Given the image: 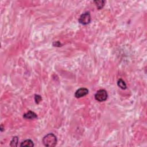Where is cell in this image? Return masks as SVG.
Wrapping results in <instances>:
<instances>
[{"mask_svg": "<svg viewBox=\"0 0 147 147\" xmlns=\"http://www.w3.org/2000/svg\"><path fill=\"white\" fill-rule=\"evenodd\" d=\"M18 142V137H13L10 141V146L11 147H17Z\"/></svg>", "mask_w": 147, "mask_h": 147, "instance_id": "cell-9", "label": "cell"}, {"mask_svg": "<svg viewBox=\"0 0 147 147\" xmlns=\"http://www.w3.org/2000/svg\"><path fill=\"white\" fill-rule=\"evenodd\" d=\"M94 2L95 3V4L96 5L97 7V8L100 10V9H101L103 8V7L104 6V5H105V2L104 1H94Z\"/></svg>", "mask_w": 147, "mask_h": 147, "instance_id": "cell-8", "label": "cell"}, {"mask_svg": "<svg viewBox=\"0 0 147 147\" xmlns=\"http://www.w3.org/2000/svg\"><path fill=\"white\" fill-rule=\"evenodd\" d=\"M89 90L86 88H81L77 90V92L75 93V97L77 98H82L83 97L86 96L88 94Z\"/></svg>", "mask_w": 147, "mask_h": 147, "instance_id": "cell-4", "label": "cell"}, {"mask_svg": "<svg viewBox=\"0 0 147 147\" xmlns=\"http://www.w3.org/2000/svg\"><path fill=\"white\" fill-rule=\"evenodd\" d=\"M23 117L25 119H28V120H35L38 118V116L33 111H29L28 112L24 114Z\"/></svg>", "mask_w": 147, "mask_h": 147, "instance_id": "cell-5", "label": "cell"}, {"mask_svg": "<svg viewBox=\"0 0 147 147\" xmlns=\"http://www.w3.org/2000/svg\"><path fill=\"white\" fill-rule=\"evenodd\" d=\"M91 15L89 12H86L83 13L80 16L78 20L79 23L83 25H86L87 24H90L91 22Z\"/></svg>", "mask_w": 147, "mask_h": 147, "instance_id": "cell-3", "label": "cell"}, {"mask_svg": "<svg viewBox=\"0 0 147 147\" xmlns=\"http://www.w3.org/2000/svg\"><path fill=\"white\" fill-rule=\"evenodd\" d=\"M34 143L30 139L25 140V141H24L23 142L21 143V144H20V147H34Z\"/></svg>", "mask_w": 147, "mask_h": 147, "instance_id": "cell-6", "label": "cell"}, {"mask_svg": "<svg viewBox=\"0 0 147 147\" xmlns=\"http://www.w3.org/2000/svg\"><path fill=\"white\" fill-rule=\"evenodd\" d=\"M108 94L106 91L104 89H101L97 91L95 94V99L98 102H104L107 99Z\"/></svg>", "mask_w": 147, "mask_h": 147, "instance_id": "cell-2", "label": "cell"}, {"mask_svg": "<svg viewBox=\"0 0 147 147\" xmlns=\"http://www.w3.org/2000/svg\"><path fill=\"white\" fill-rule=\"evenodd\" d=\"M117 85L118 86L121 88L122 90H125L127 87V86H126V84L125 82L122 80V79H119L117 81Z\"/></svg>", "mask_w": 147, "mask_h": 147, "instance_id": "cell-7", "label": "cell"}, {"mask_svg": "<svg viewBox=\"0 0 147 147\" xmlns=\"http://www.w3.org/2000/svg\"><path fill=\"white\" fill-rule=\"evenodd\" d=\"M42 97H41L40 96H39V95H35V102L37 104H39L40 102L42 101Z\"/></svg>", "mask_w": 147, "mask_h": 147, "instance_id": "cell-10", "label": "cell"}, {"mask_svg": "<svg viewBox=\"0 0 147 147\" xmlns=\"http://www.w3.org/2000/svg\"><path fill=\"white\" fill-rule=\"evenodd\" d=\"M43 143L46 147H53L57 144V140L56 136L53 133H48L43 139Z\"/></svg>", "mask_w": 147, "mask_h": 147, "instance_id": "cell-1", "label": "cell"}, {"mask_svg": "<svg viewBox=\"0 0 147 147\" xmlns=\"http://www.w3.org/2000/svg\"><path fill=\"white\" fill-rule=\"evenodd\" d=\"M53 45L55 47H60L61 44L59 42H55L53 43Z\"/></svg>", "mask_w": 147, "mask_h": 147, "instance_id": "cell-11", "label": "cell"}, {"mask_svg": "<svg viewBox=\"0 0 147 147\" xmlns=\"http://www.w3.org/2000/svg\"><path fill=\"white\" fill-rule=\"evenodd\" d=\"M1 132L3 131V127H2V125H1Z\"/></svg>", "mask_w": 147, "mask_h": 147, "instance_id": "cell-12", "label": "cell"}]
</instances>
